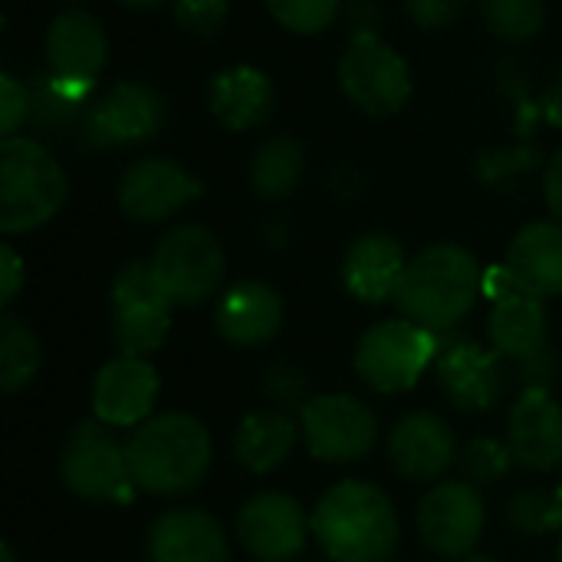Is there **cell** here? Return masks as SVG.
<instances>
[{
  "label": "cell",
  "mask_w": 562,
  "mask_h": 562,
  "mask_svg": "<svg viewBox=\"0 0 562 562\" xmlns=\"http://www.w3.org/2000/svg\"><path fill=\"white\" fill-rule=\"evenodd\" d=\"M313 537L329 562H392L402 543L395 501L369 481L333 484L313 510Z\"/></svg>",
  "instance_id": "1"
},
{
  "label": "cell",
  "mask_w": 562,
  "mask_h": 562,
  "mask_svg": "<svg viewBox=\"0 0 562 562\" xmlns=\"http://www.w3.org/2000/svg\"><path fill=\"white\" fill-rule=\"evenodd\" d=\"M125 451L135 487L151 497H184L198 491L214 461L211 431L184 412L151 415L128 435Z\"/></svg>",
  "instance_id": "2"
},
{
  "label": "cell",
  "mask_w": 562,
  "mask_h": 562,
  "mask_svg": "<svg viewBox=\"0 0 562 562\" xmlns=\"http://www.w3.org/2000/svg\"><path fill=\"white\" fill-rule=\"evenodd\" d=\"M484 293V270L461 244H431L408 260L395 303L415 326L445 336L471 316Z\"/></svg>",
  "instance_id": "3"
},
{
  "label": "cell",
  "mask_w": 562,
  "mask_h": 562,
  "mask_svg": "<svg viewBox=\"0 0 562 562\" xmlns=\"http://www.w3.org/2000/svg\"><path fill=\"white\" fill-rule=\"evenodd\" d=\"M69 194L66 171L33 138L10 135L0 142V231L30 234L53 221Z\"/></svg>",
  "instance_id": "4"
},
{
  "label": "cell",
  "mask_w": 562,
  "mask_h": 562,
  "mask_svg": "<svg viewBox=\"0 0 562 562\" xmlns=\"http://www.w3.org/2000/svg\"><path fill=\"white\" fill-rule=\"evenodd\" d=\"M151 273L175 310H194L207 303L227 273V257L217 240L201 224L171 227L151 254Z\"/></svg>",
  "instance_id": "5"
},
{
  "label": "cell",
  "mask_w": 562,
  "mask_h": 562,
  "mask_svg": "<svg viewBox=\"0 0 562 562\" xmlns=\"http://www.w3.org/2000/svg\"><path fill=\"white\" fill-rule=\"evenodd\" d=\"M438 346V336L412 319H385L362 333L352 366L372 392L402 395L418 385L428 366H435Z\"/></svg>",
  "instance_id": "6"
},
{
  "label": "cell",
  "mask_w": 562,
  "mask_h": 562,
  "mask_svg": "<svg viewBox=\"0 0 562 562\" xmlns=\"http://www.w3.org/2000/svg\"><path fill=\"white\" fill-rule=\"evenodd\" d=\"M59 477L72 497L89 504H122L138 491L125 445L102 422H82L69 431L59 451Z\"/></svg>",
  "instance_id": "7"
},
{
  "label": "cell",
  "mask_w": 562,
  "mask_h": 562,
  "mask_svg": "<svg viewBox=\"0 0 562 562\" xmlns=\"http://www.w3.org/2000/svg\"><path fill=\"white\" fill-rule=\"evenodd\" d=\"M171 310L151 263H125L112 280V342L119 352L151 359L168 342Z\"/></svg>",
  "instance_id": "8"
},
{
  "label": "cell",
  "mask_w": 562,
  "mask_h": 562,
  "mask_svg": "<svg viewBox=\"0 0 562 562\" xmlns=\"http://www.w3.org/2000/svg\"><path fill=\"white\" fill-rule=\"evenodd\" d=\"M300 435L306 451L323 464H356L379 441L375 412L346 392L313 395L300 412Z\"/></svg>",
  "instance_id": "9"
},
{
  "label": "cell",
  "mask_w": 562,
  "mask_h": 562,
  "mask_svg": "<svg viewBox=\"0 0 562 562\" xmlns=\"http://www.w3.org/2000/svg\"><path fill=\"white\" fill-rule=\"evenodd\" d=\"M342 92L366 115H395L412 99V72L405 59L372 30H359L339 63Z\"/></svg>",
  "instance_id": "10"
},
{
  "label": "cell",
  "mask_w": 562,
  "mask_h": 562,
  "mask_svg": "<svg viewBox=\"0 0 562 562\" xmlns=\"http://www.w3.org/2000/svg\"><path fill=\"white\" fill-rule=\"evenodd\" d=\"M418 533L425 547L445 560L471 557L487 527L481 487L468 481H438L418 504Z\"/></svg>",
  "instance_id": "11"
},
{
  "label": "cell",
  "mask_w": 562,
  "mask_h": 562,
  "mask_svg": "<svg viewBox=\"0 0 562 562\" xmlns=\"http://www.w3.org/2000/svg\"><path fill=\"white\" fill-rule=\"evenodd\" d=\"M438 359H435V375L441 392L451 398L454 408L461 412H487L494 408L504 392H507V359H501L494 349L458 336L445 333L438 336Z\"/></svg>",
  "instance_id": "12"
},
{
  "label": "cell",
  "mask_w": 562,
  "mask_h": 562,
  "mask_svg": "<svg viewBox=\"0 0 562 562\" xmlns=\"http://www.w3.org/2000/svg\"><path fill=\"white\" fill-rule=\"evenodd\" d=\"M237 543L257 562H293L313 533V517L303 504L283 491H263L250 497L234 520Z\"/></svg>",
  "instance_id": "13"
},
{
  "label": "cell",
  "mask_w": 562,
  "mask_h": 562,
  "mask_svg": "<svg viewBox=\"0 0 562 562\" xmlns=\"http://www.w3.org/2000/svg\"><path fill=\"white\" fill-rule=\"evenodd\" d=\"M161 122H165V105L151 86L119 82L105 95L86 105L76 132L89 148L138 145L158 135Z\"/></svg>",
  "instance_id": "14"
},
{
  "label": "cell",
  "mask_w": 562,
  "mask_h": 562,
  "mask_svg": "<svg viewBox=\"0 0 562 562\" xmlns=\"http://www.w3.org/2000/svg\"><path fill=\"white\" fill-rule=\"evenodd\" d=\"M161 379L151 359L115 356L92 379V415L109 428L135 431L151 418Z\"/></svg>",
  "instance_id": "15"
},
{
  "label": "cell",
  "mask_w": 562,
  "mask_h": 562,
  "mask_svg": "<svg viewBox=\"0 0 562 562\" xmlns=\"http://www.w3.org/2000/svg\"><path fill=\"white\" fill-rule=\"evenodd\" d=\"M201 194V181L171 158H142L119 181V207L138 224H158Z\"/></svg>",
  "instance_id": "16"
},
{
  "label": "cell",
  "mask_w": 562,
  "mask_h": 562,
  "mask_svg": "<svg viewBox=\"0 0 562 562\" xmlns=\"http://www.w3.org/2000/svg\"><path fill=\"white\" fill-rule=\"evenodd\" d=\"M458 458L461 448L454 441V431L435 412H408L389 431V461L405 481H445Z\"/></svg>",
  "instance_id": "17"
},
{
  "label": "cell",
  "mask_w": 562,
  "mask_h": 562,
  "mask_svg": "<svg viewBox=\"0 0 562 562\" xmlns=\"http://www.w3.org/2000/svg\"><path fill=\"white\" fill-rule=\"evenodd\" d=\"M46 59L53 79L69 89L89 92L109 59V40L102 23L82 10L59 13L46 30Z\"/></svg>",
  "instance_id": "18"
},
{
  "label": "cell",
  "mask_w": 562,
  "mask_h": 562,
  "mask_svg": "<svg viewBox=\"0 0 562 562\" xmlns=\"http://www.w3.org/2000/svg\"><path fill=\"white\" fill-rule=\"evenodd\" d=\"M507 448L514 461L533 474L562 464V405L550 389H524L507 418Z\"/></svg>",
  "instance_id": "19"
},
{
  "label": "cell",
  "mask_w": 562,
  "mask_h": 562,
  "mask_svg": "<svg viewBox=\"0 0 562 562\" xmlns=\"http://www.w3.org/2000/svg\"><path fill=\"white\" fill-rule=\"evenodd\" d=\"M148 562H231V540L217 517L198 507H175L151 520Z\"/></svg>",
  "instance_id": "20"
},
{
  "label": "cell",
  "mask_w": 562,
  "mask_h": 562,
  "mask_svg": "<svg viewBox=\"0 0 562 562\" xmlns=\"http://www.w3.org/2000/svg\"><path fill=\"white\" fill-rule=\"evenodd\" d=\"M283 296L260 280H244L231 286L214 310V329L234 349H260L273 342L283 329Z\"/></svg>",
  "instance_id": "21"
},
{
  "label": "cell",
  "mask_w": 562,
  "mask_h": 562,
  "mask_svg": "<svg viewBox=\"0 0 562 562\" xmlns=\"http://www.w3.org/2000/svg\"><path fill=\"white\" fill-rule=\"evenodd\" d=\"M408 270L405 250L392 234H362L352 240L342 260V283L359 303L395 300L402 277Z\"/></svg>",
  "instance_id": "22"
},
{
  "label": "cell",
  "mask_w": 562,
  "mask_h": 562,
  "mask_svg": "<svg viewBox=\"0 0 562 562\" xmlns=\"http://www.w3.org/2000/svg\"><path fill=\"white\" fill-rule=\"evenodd\" d=\"M507 273L514 286L537 300H553L562 293V224L537 221L527 224L507 250Z\"/></svg>",
  "instance_id": "23"
},
{
  "label": "cell",
  "mask_w": 562,
  "mask_h": 562,
  "mask_svg": "<svg viewBox=\"0 0 562 562\" xmlns=\"http://www.w3.org/2000/svg\"><path fill=\"white\" fill-rule=\"evenodd\" d=\"M487 339H491V349L510 366H520L533 359L537 352H543L547 346H553L547 336L543 300L527 296L520 290L494 300L491 316H487Z\"/></svg>",
  "instance_id": "24"
},
{
  "label": "cell",
  "mask_w": 562,
  "mask_h": 562,
  "mask_svg": "<svg viewBox=\"0 0 562 562\" xmlns=\"http://www.w3.org/2000/svg\"><path fill=\"white\" fill-rule=\"evenodd\" d=\"M300 438V422L290 412L257 408L240 418L234 431V454L250 474H273L293 458Z\"/></svg>",
  "instance_id": "25"
},
{
  "label": "cell",
  "mask_w": 562,
  "mask_h": 562,
  "mask_svg": "<svg viewBox=\"0 0 562 562\" xmlns=\"http://www.w3.org/2000/svg\"><path fill=\"white\" fill-rule=\"evenodd\" d=\"M273 102V82L254 66H231L211 79V112L231 132H247L267 122Z\"/></svg>",
  "instance_id": "26"
},
{
  "label": "cell",
  "mask_w": 562,
  "mask_h": 562,
  "mask_svg": "<svg viewBox=\"0 0 562 562\" xmlns=\"http://www.w3.org/2000/svg\"><path fill=\"white\" fill-rule=\"evenodd\" d=\"M303 171H306L303 145L286 135H277L257 148L250 161V188L263 201H283L300 188Z\"/></svg>",
  "instance_id": "27"
},
{
  "label": "cell",
  "mask_w": 562,
  "mask_h": 562,
  "mask_svg": "<svg viewBox=\"0 0 562 562\" xmlns=\"http://www.w3.org/2000/svg\"><path fill=\"white\" fill-rule=\"evenodd\" d=\"M43 366V346L26 319L3 310L0 316V389L16 395L33 385Z\"/></svg>",
  "instance_id": "28"
},
{
  "label": "cell",
  "mask_w": 562,
  "mask_h": 562,
  "mask_svg": "<svg viewBox=\"0 0 562 562\" xmlns=\"http://www.w3.org/2000/svg\"><path fill=\"white\" fill-rule=\"evenodd\" d=\"M507 520L524 537H550L562 527V501L560 494L550 491H517L507 501Z\"/></svg>",
  "instance_id": "29"
},
{
  "label": "cell",
  "mask_w": 562,
  "mask_h": 562,
  "mask_svg": "<svg viewBox=\"0 0 562 562\" xmlns=\"http://www.w3.org/2000/svg\"><path fill=\"white\" fill-rule=\"evenodd\" d=\"M481 16L491 26V33L520 43L540 33L547 20L543 0H481Z\"/></svg>",
  "instance_id": "30"
},
{
  "label": "cell",
  "mask_w": 562,
  "mask_h": 562,
  "mask_svg": "<svg viewBox=\"0 0 562 562\" xmlns=\"http://www.w3.org/2000/svg\"><path fill=\"white\" fill-rule=\"evenodd\" d=\"M458 464H461L468 484H474V487H491V484H497L501 477H507L510 468H514L517 461H514L507 441L501 445L497 438H474L471 445L461 448Z\"/></svg>",
  "instance_id": "31"
},
{
  "label": "cell",
  "mask_w": 562,
  "mask_h": 562,
  "mask_svg": "<svg viewBox=\"0 0 562 562\" xmlns=\"http://www.w3.org/2000/svg\"><path fill=\"white\" fill-rule=\"evenodd\" d=\"M342 0H267L273 20L293 33H323L336 23Z\"/></svg>",
  "instance_id": "32"
},
{
  "label": "cell",
  "mask_w": 562,
  "mask_h": 562,
  "mask_svg": "<svg viewBox=\"0 0 562 562\" xmlns=\"http://www.w3.org/2000/svg\"><path fill=\"white\" fill-rule=\"evenodd\" d=\"M263 392L273 402L270 408H283V412H303V405L313 398L306 369L290 359H280L263 372Z\"/></svg>",
  "instance_id": "33"
},
{
  "label": "cell",
  "mask_w": 562,
  "mask_h": 562,
  "mask_svg": "<svg viewBox=\"0 0 562 562\" xmlns=\"http://www.w3.org/2000/svg\"><path fill=\"white\" fill-rule=\"evenodd\" d=\"M175 16L198 36H214L227 23V0H175Z\"/></svg>",
  "instance_id": "34"
},
{
  "label": "cell",
  "mask_w": 562,
  "mask_h": 562,
  "mask_svg": "<svg viewBox=\"0 0 562 562\" xmlns=\"http://www.w3.org/2000/svg\"><path fill=\"white\" fill-rule=\"evenodd\" d=\"M0 112H3V138H10L30 115V89L20 86L13 76H0Z\"/></svg>",
  "instance_id": "35"
},
{
  "label": "cell",
  "mask_w": 562,
  "mask_h": 562,
  "mask_svg": "<svg viewBox=\"0 0 562 562\" xmlns=\"http://www.w3.org/2000/svg\"><path fill=\"white\" fill-rule=\"evenodd\" d=\"M468 0H405L412 20L418 26H428V30H438V26H448L458 20V13L464 10Z\"/></svg>",
  "instance_id": "36"
},
{
  "label": "cell",
  "mask_w": 562,
  "mask_h": 562,
  "mask_svg": "<svg viewBox=\"0 0 562 562\" xmlns=\"http://www.w3.org/2000/svg\"><path fill=\"white\" fill-rule=\"evenodd\" d=\"M23 283H26V267H23V260H20V254H16L10 244H3V247H0V303H3V310L20 296Z\"/></svg>",
  "instance_id": "37"
},
{
  "label": "cell",
  "mask_w": 562,
  "mask_h": 562,
  "mask_svg": "<svg viewBox=\"0 0 562 562\" xmlns=\"http://www.w3.org/2000/svg\"><path fill=\"white\" fill-rule=\"evenodd\" d=\"M543 194L547 204L553 211V217L562 224V148L553 155V161L547 165V178H543Z\"/></svg>",
  "instance_id": "38"
},
{
  "label": "cell",
  "mask_w": 562,
  "mask_h": 562,
  "mask_svg": "<svg viewBox=\"0 0 562 562\" xmlns=\"http://www.w3.org/2000/svg\"><path fill=\"white\" fill-rule=\"evenodd\" d=\"M125 7H132V10H148V7H158L161 0H122Z\"/></svg>",
  "instance_id": "39"
},
{
  "label": "cell",
  "mask_w": 562,
  "mask_h": 562,
  "mask_svg": "<svg viewBox=\"0 0 562 562\" xmlns=\"http://www.w3.org/2000/svg\"><path fill=\"white\" fill-rule=\"evenodd\" d=\"M0 562H16V553H13V547H10V543H3V547H0Z\"/></svg>",
  "instance_id": "40"
},
{
  "label": "cell",
  "mask_w": 562,
  "mask_h": 562,
  "mask_svg": "<svg viewBox=\"0 0 562 562\" xmlns=\"http://www.w3.org/2000/svg\"><path fill=\"white\" fill-rule=\"evenodd\" d=\"M458 562H497V560H491V557H481V553H471V557H461Z\"/></svg>",
  "instance_id": "41"
},
{
  "label": "cell",
  "mask_w": 562,
  "mask_h": 562,
  "mask_svg": "<svg viewBox=\"0 0 562 562\" xmlns=\"http://www.w3.org/2000/svg\"><path fill=\"white\" fill-rule=\"evenodd\" d=\"M557 494H560V501H562V481H560V487H557Z\"/></svg>",
  "instance_id": "42"
},
{
  "label": "cell",
  "mask_w": 562,
  "mask_h": 562,
  "mask_svg": "<svg viewBox=\"0 0 562 562\" xmlns=\"http://www.w3.org/2000/svg\"><path fill=\"white\" fill-rule=\"evenodd\" d=\"M560 562H562V540H560Z\"/></svg>",
  "instance_id": "43"
}]
</instances>
